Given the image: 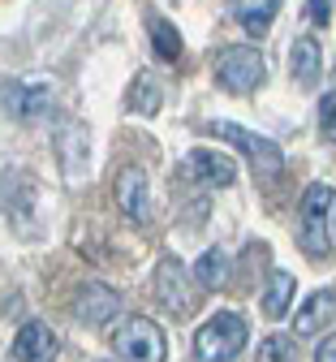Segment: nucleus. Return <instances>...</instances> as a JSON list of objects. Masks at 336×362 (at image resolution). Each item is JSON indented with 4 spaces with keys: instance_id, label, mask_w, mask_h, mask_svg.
<instances>
[{
    "instance_id": "39448f33",
    "label": "nucleus",
    "mask_w": 336,
    "mask_h": 362,
    "mask_svg": "<svg viewBox=\"0 0 336 362\" xmlns=\"http://www.w3.org/2000/svg\"><path fill=\"white\" fill-rule=\"evenodd\" d=\"M207 129L216 134V139L242 147V151L259 164L263 177H280V173H284V151H280L272 139H263V134H255V129H246V125H233V121H212Z\"/></svg>"
},
{
    "instance_id": "1a4fd4ad",
    "label": "nucleus",
    "mask_w": 336,
    "mask_h": 362,
    "mask_svg": "<svg viewBox=\"0 0 336 362\" xmlns=\"http://www.w3.org/2000/svg\"><path fill=\"white\" fill-rule=\"evenodd\" d=\"M112 194H117V207H121L134 224H147V220H151V181H147V173H142V168H134V164L121 168Z\"/></svg>"
},
{
    "instance_id": "f8f14e48",
    "label": "nucleus",
    "mask_w": 336,
    "mask_h": 362,
    "mask_svg": "<svg viewBox=\"0 0 336 362\" xmlns=\"http://www.w3.org/2000/svg\"><path fill=\"white\" fill-rule=\"evenodd\" d=\"M57 354V332L47 328V324H26L22 332H18V341H13V358H26V362H47Z\"/></svg>"
},
{
    "instance_id": "5701e85b",
    "label": "nucleus",
    "mask_w": 336,
    "mask_h": 362,
    "mask_svg": "<svg viewBox=\"0 0 336 362\" xmlns=\"http://www.w3.org/2000/svg\"><path fill=\"white\" fill-rule=\"evenodd\" d=\"M315 358H319V362H336V332L319 341V349H315Z\"/></svg>"
},
{
    "instance_id": "ddd939ff",
    "label": "nucleus",
    "mask_w": 336,
    "mask_h": 362,
    "mask_svg": "<svg viewBox=\"0 0 336 362\" xmlns=\"http://www.w3.org/2000/svg\"><path fill=\"white\" fill-rule=\"evenodd\" d=\"M276 9H280V0H228V13H233V22H237V26H246L255 39L272 30V18H276Z\"/></svg>"
},
{
    "instance_id": "4468645a",
    "label": "nucleus",
    "mask_w": 336,
    "mask_h": 362,
    "mask_svg": "<svg viewBox=\"0 0 336 362\" xmlns=\"http://www.w3.org/2000/svg\"><path fill=\"white\" fill-rule=\"evenodd\" d=\"M298 293V281H294V272H267V285H263V315L267 320H284L289 315V302Z\"/></svg>"
},
{
    "instance_id": "f257e3e1",
    "label": "nucleus",
    "mask_w": 336,
    "mask_h": 362,
    "mask_svg": "<svg viewBox=\"0 0 336 362\" xmlns=\"http://www.w3.org/2000/svg\"><path fill=\"white\" fill-rule=\"evenodd\" d=\"M332 207H336V190L315 181L302 194V207H298V246L311 255V259H328L332 255Z\"/></svg>"
},
{
    "instance_id": "9d476101",
    "label": "nucleus",
    "mask_w": 336,
    "mask_h": 362,
    "mask_svg": "<svg viewBox=\"0 0 336 362\" xmlns=\"http://www.w3.org/2000/svg\"><path fill=\"white\" fill-rule=\"evenodd\" d=\"M117 310H121V293L108 289V285H100V281L82 285L78 298H74V315H78L82 324H91V328L112 324V320H117Z\"/></svg>"
},
{
    "instance_id": "9b49d317",
    "label": "nucleus",
    "mask_w": 336,
    "mask_h": 362,
    "mask_svg": "<svg viewBox=\"0 0 336 362\" xmlns=\"http://www.w3.org/2000/svg\"><path fill=\"white\" fill-rule=\"evenodd\" d=\"M336 324V289H315L306 302H302V310L294 315V332L298 337H319L323 328H332Z\"/></svg>"
},
{
    "instance_id": "2eb2a0df",
    "label": "nucleus",
    "mask_w": 336,
    "mask_h": 362,
    "mask_svg": "<svg viewBox=\"0 0 336 362\" xmlns=\"http://www.w3.org/2000/svg\"><path fill=\"white\" fill-rule=\"evenodd\" d=\"M289 74L302 82V86H315L319 74H323V48L315 39H298L289 48Z\"/></svg>"
},
{
    "instance_id": "4be33fe9",
    "label": "nucleus",
    "mask_w": 336,
    "mask_h": 362,
    "mask_svg": "<svg viewBox=\"0 0 336 362\" xmlns=\"http://www.w3.org/2000/svg\"><path fill=\"white\" fill-rule=\"evenodd\" d=\"M259 358H294V345L289 341H263L259 345Z\"/></svg>"
},
{
    "instance_id": "f03ea898",
    "label": "nucleus",
    "mask_w": 336,
    "mask_h": 362,
    "mask_svg": "<svg viewBox=\"0 0 336 362\" xmlns=\"http://www.w3.org/2000/svg\"><path fill=\"white\" fill-rule=\"evenodd\" d=\"M246 349V320L233 310H220L195 332V354L203 362H228Z\"/></svg>"
},
{
    "instance_id": "aec40b11",
    "label": "nucleus",
    "mask_w": 336,
    "mask_h": 362,
    "mask_svg": "<svg viewBox=\"0 0 336 362\" xmlns=\"http://www.w3.org/2000/svg\"><path fill=\"white\" fill-rule=\"evenodd\" d=\"M319 134L328 143H336V90H328L319 100Z\"/></svg>"
},
{
    "instance_id": "423d86ee",
    "label": "nucleus",
    "mask_w": 336,
    "mask_h": 362,
    "mask_svg": "<svg viewBox=\"0 0 336 362\" xmlns=\"http://www.w3.org/2000/svg\"><path fill=\"white\" fill-rule=\"evenodd\" d=\"M156 293H160V302L173 310V315H195L199 310V281L185 272V263H177V259H160V267H156Z\"/></svg>"
},
{
    "instance_id": "0eeeda50",
    "label": "nucleus",
    "mask_w": 336,
    "mask_h": 362,
    "mask_svg": "<svg viewBox=\"0 0 336 362\" xmlns=\"http://www.w3.org/2000/svg\"><path fill=\"white\" fill-rule=\"evenodd\" d=\"M181 177L190 181V186H199V190H224V186H233L237 168H233L228 156L207 151V147H195V151L181 160Z\"/></svg>"
},
{
    "instance_id": "7ed1b4c3",
    "label": "nucleus",
    "mask_w": 336,
    "mask_h": 362,
    "mask_svg": "<svg viewBox=\"0 0 336 362\" xmlns=\"http://www.w3.org/2000/svg\"><path fill=\"white\" fill-rule=\"evenodd\" d=\"M216 78H220V86L228 90V95H250L255 86H263L267 65H263L259 48H250V43H233V48H224L216 57Z\"/></svg>"
},
{
    "instance_id": "20e7f679",
    "label": "nucleus",
    "mask_w": 336,
    "mask_h": 362,
    "mask_svg": "<svg viewBox=\"0 0 336 362\" xmlns=\"http://www.w3.org/2000/svg\"><path fill=\"white\" fill-rule=\"evenodd\" d=\"M112 349H117V358H129V362H164L168 341L147 315H129L112 332Z\"/></svg>"
},
{
    "instance_id": "6ab92c4d",
    "label": "nucleus",
    "mask_w": 336,
    "mask_h": 362,
    "mask_svg": "<svg viewBox=\"0 0 336 362\" xmlns=\"http://www.w3.org/2000/svg\"><path fill=\"white\" fill-rule=\"evenodd\" d=\"M147 35H151V48H156L160 61H177L181 57V35H177V26L168 18H151L147 22Z\"/></svg>"
},
{
    "instance_id": "dca6fc26",
    "label": "nucleus",
    "mask_w": 336,
    "mask_h": 362,
    "mask_svg": "<svg viewBox=\"0 0 336 362\" xmlns=\"http://www.w3.org/2000/svg\"><path fill=\"white\" fill-rule=\"evenodd\" d=\"M228 276H233L228 255H224L220 246L203 250V259L195 263V281H199V289H224V285H228Z\"/></svg>"
},
{
    "instance_id": "a211bd4d",
    "label": "nucleus",
    "mask_w": 336,
    "mask_h": 362,
    "mask_svg": "<svg viewBox=\"0 0 336 362\" xmlns=\"http://www.w3.org/2000/svg\"><path fill=\"white\" fill-rule=\"evenodd\" d=\"M129 108L142 112V117H156V112L164 108V90H160V82H156L151 74H138V78L129 82Z\"/></svg>"
},
{
    "instance_id": "6e6552de",
    "label": "nucleus",
    "mask_w": 336,
    "mask_h": 362,
    "mask_svg": "<svg viewBox=\"0 0 336 362\" xmlns=\"http://www.w3.org/2000/svg\"><path fill=\"white\" fill-rule=\"evenodd\" d=\"M47 108H52V82L26 78V82H9V86H5V112H9V117L35 125V121L47 117Z\"/></svg>"
},
{
    "instance_id": "f3484780",
    "label": "nucleus",
    "mask_w": 336,
    "mask_h": 362,
    "mask_svg": "<svg viewBox=\"0 0 336 362\" xmlns=\"http://www.w3.org/2000/svg\"><path fill=\"white\" fill-rule=\"evenodd\" d=\"M57 147H61V160H65V173L78 177V164H86V129L78 121H65L57 129Z\"/></svg>"
},
{
    "instance_id": "412c9836",
    "label": "nucleus",
    "mask_w": 336,
    "mask_h": 362,
    "mask_svg": "<svg viewBox=\"0 0 336 362\" xmlns=\"http://www.w3.org/2000/svg\"><path fill=\"white\" fill-rule=\"evenodd\" d=\"M328 13H332V0H306V9H302L306 26H328Z\"/></svg>"
}]
</instances>
